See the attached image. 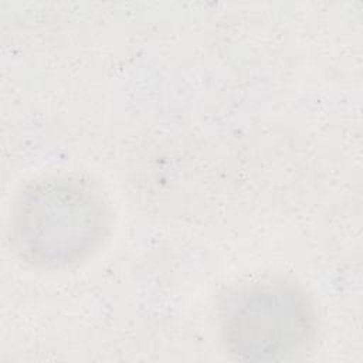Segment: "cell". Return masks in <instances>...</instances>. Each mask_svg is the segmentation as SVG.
<instances>
[{
  "mask_svg": "<svg viewBox=\"0 0 363 363\" xmlns=\"http://www.w3.org/2000/svg\"><path fill=\"white\" fill-rule=\"evenodd\" d=\"M108 228L109 204L96 184L77 174H47L18 193L10 240L24 262L57 269L94 252Z\"/></svg>",
  "mask_w": 363,
  "mask_h": 363,
  "instance_id": "6da1fadb",
  "label": "cell"
},
{
  "mask_svg": "<svg viewBox=\"0 0 363 363\" xmlns=\"http://www.w3.org/2000/svg\"><path fill=\"white\" fill-rule=\"evenodd\" d=\"M224 349L244 360H282L306 352L315 339V309L292 281H252L233 291L220 309Z\"/></svg>",
  "mask_w": 363,
  "mask_h": 363,
  "instance_id": "7a4b0ae2",
  "label": "cell"
}]
</instances>
